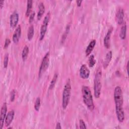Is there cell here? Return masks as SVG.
I'll list each match as a JSON object with an SVG mask.
<instances>
[{
	"label": "cell",
	"mask_w": 129,
	"mask_h": 129,
	"mask_svg": "<svg viewBox=\"0 0 129 129\" xmlns=\"http://www.w3.org/2000/svg\"><path fill=\"white\" fill-rule=\"evenodd\" d=\"M114 100L117 119L120 122H122L124 119V113L123 109V99L122 91L119 86H116L114 89Z\"/></svg>",
	"instance_id": "obj_1"
},
{
	"label": "cell",
	"mask_w": 129,
	"mask_h": 129,
	"mask_svg": "<svg viewBox=\"0 0 129 129\" xmlns=\"http://www.w3.org/2000/svg\"><path fill=\"white\" fill-rule=\"evenodd\" d=\"M83 99L84 103L90 110L94 109V104L93 96L90 88L86 86H83L82 88Z\"/></svg>",
	"instance_id": "obj_2"
},
{
	"label": "cell",
	"mask_w": 129,
	"mask_h": 129,
	"mask_svg": "<svg viewBox=\"0 0 129 129\" xmlns=\"http://www.w3.org/2000/svg\"><path fill=\"white\" fill-rule=\"evenodd\" d=\"M102 76V71L99 68L95 74L94 80V94L95 98H98L100 97L101 90V79Z\"/></svg>",
	"instance_id": "obj_3"
},
{
	"label": "cell",
	"mask_w": 129,
	"mask_h": 129,
	"mask_svg": "<svg viewBox=\"0 0 129 129\" xmlns=\"http://www.w3.org/2000/svg\"><path fill=\"white\" fill-rule=\"evenodd\" d=\"M71 85L70 80L68 79L66 83L63 90L62 92V106L63 109H65L68 106L71 97Z\"/></svg>",
	"instance_id": "obj_4"
},
{
	"label": "cell",
	"mask_w": 129,
	"mask_h": 129,
	"mask_svg": "<svg viewBox=\"0 0 129 129\" xmlns=\"http://www.w3.org/2000/svg\"><path fill=\"white\" fill-rule=\"evenodd\" d=\"M50 18V13L49 12L47 13V14L45 16L42 24L41 26L40 31V38H39L40 40H42L44 37L46 32L47 31V27Z\"/></svg>",
	"instance_id": "obj_5"
},
{
	"label": "cell",
	"mask_w": 129,
	"mask_h": 129,
	"mask_svg": "<svg viewBox=\"0 0 129 129\" xmlns=\"http://www.w3.org/2000/svg\"><path fill=\"white\" fill-rule=\"evenodd\" d=\"M49 63V52H47L43 57L39 71V77L40 78L42 75L46 71Z\"/></svg>",
	"instance_id": "obj_6"
},
{
	"label": "cell",
	"mask_w": 129,
	"mask_h": 129,
	"mask_svg": "<svg viewBox=\"0 0 129 129\" xmlns=\"http://www.w3.org/2000/svg\"><path fill=\"white\" fill-rule=\"evenodd\" d=\"M7 105L6 103H4L2 106L1 110V114H0V128L2 129L4 126V121L5 120L7 112Z\"/></svg>",
	"instance_id": "obj_7"
},
{
	"label": "cell",
	"mask_w": 129,
	"mask_h": 129,
	"mask_svg": "<svg viewBox=\"0 0 129 129\" xmlns=\"http://www.w3.org/2000/svg\"><path fill=\"white\" fill-rule=\"evenodd\" d=\"M80 76L83 79H88L90 75V70L86 64H82L80 69Z\"/></svg>",
	"instance_id": "obj_8"
},
{
	"label": "cell",
	"mask_w": 129,
	"mask_h": 129,
	"mask_svg": "<svg viewBox=\"0 0 129 129\" xmlns=\"http://www.w3.org/2000/svg\"><path fill=\"white\" fill-rule=\"evenodd\" d=\"M19 22V14L17 11H14L10 16V26L12 28L16 27Z\"/></svg>",
	"instance_id": "obj_9"
},
{
	"label": "cell",
	"mask_w": 129,
	"mask_h": 129,
	"mask_svg": "<svg viewBox=\"0 0 129 129\" xmlns=\"http://www.w3.org/2000/svg\"><path fill=\"white\" fill-rule=\"evenodd\" d=\"M21 35V26L19 25L17 27L14 32V33L13 35V42L15 43H17L19 41Z\"/></svg>",
	"instance_id": "obj_10"
},
{
	"label": "cell",
	"mask_w": 129,
	"mask_h": 129,
	"mask_svg": "<svg viewBox=\"0 0 129 129\" xmlns=\"http://www.w3.org/2000/svg\"><path fill=\"white\" fill-rule=\"evenodd\" d=\"M113 30V28L111 27L108 32H107L104 38V46L106 48H109L110 47V37H111V34Z\"/></svg>",
	"instance_id": "obj_11"
},
{
	"label": "cell",
	"mask_w": 129,
	"mask_h": 129,
	"mask_svg": "<svg viewBox=\"0 0 129 129\" xmlns=\"http://www.w3.org/2000/svg\"><path fill=\"white\" fill-rule=\"evenodd\" d=\"M14 115H15V112L13 110H11L8 112L5 120V123L6 126H9L10 125V124L11 123V122H12L14 119Z\"/></svg>",
	"instance_id": "obj_12"
},
{
	"label": "cell",
	"mask_w": 129,
	"mask_h": 129,
	"mask_svg": "<svg viewBox=\"0 0 129 129\" xmlns=\"http://www.w3.org/2000/svg\"><path fill=\"white\" fill-rule=\"evenodd\" d=\"M124 11L122 8H119L116 14V20L118 24H122L123 22Z\"/></svg>",
	"instance_id": "obj_13"
},
{
	"label": "cell",
	"mask_w": 129,
	"mask_h": 129,
	"mask_svg": "<svg viewBox=\"0 0 129 129\" xmlns=\"http://www.w3.org/2000/svg\"><path fill=\"white\" fill-rule=\"evenodd\" d=\"M112 53L111 51H109L107 53L105 58L103 62V67L104 69H106L108 67L112 58Z\"/></svg>",
	"instance_id": "obj_14"
},
{
	"label": "cell",
	"mask_w": 129,
	"mask_h": 129,
	"mask_svg": "<svg viewBox=\"0 0 129 129\" xmlns=\"http://www.w3.org/2000/svg\"><path fill=\"white\" fill-rule=\"evenodd\" d=\"M96 42V41L95 39L92 40L90 41L89 45L87 46V47L86 48V51H85L86 56H88L91 53V52L92 51L93 49H94V48L95 46Z\"/></svg>",
	"instance_id": "obj_15"
},
{
	"label": "cell",
	"mask_w": 129,
	"mask_h": 129,
	"mask_svg": "<svg viewBox=\"0 0 129 129\" xmlns=\"http://www.w3.org/2000/svg\"><path fill=\"white\" fill-rule=\"evenodd\" d=\"M45 11V7L43 3H40L38 5V11L37 15V19L38 20H40L42 16H43Z\"/></svg>",
	"instance_id": "obj_16"
},
{
	"label": "cell",
	"mask_w": 129,
	"mask_h": 129,
	"mask_svg": "<svg viewBox=\"0 0 129 129\" xmlns=\"http://www.w3.org/2000/svg\"><path fill=\"white\" fill-rule=\"evenodd\" d=\"M126 23H124L120 29L119 36L121 39H124L126 37Z\"/></svg>",
	"instance_id": "obj_17"
},
{
	"label": "cell",
	"mask_w": 129,
	"mask_h": 129,
	"mask_svg": "<svg viewBox=\"0 0 129 129\" xmlns=\"http://www.w3.org/2000/svg\"><path fill=\"white\" fill-rule=\"evenodd\" d=\"M27 9L26 12V16L28 17L31 14L32 8V5H33V1L32 0H28L27 2Z\"/></svg>",
	"instance_id": "obj_18"
},
{
	"label": "cell",
	"mask_w": 129,
	"mask_h": 129,
	"mask_svg": "<svg viewBox=\"0 0 129 129\" xmlns=\"http://www.w3.org/2000/svg\"><path fill=\"white\" fill-rule=\"evenodd\" d=\"M34 26L33 25H31L28 28V33H27V38L29 41H30L32 39L34 36Z\"/></svg>",
	"instance_id": "obj_19"
},
{
	"label": "cell",
	"mask_w": 129,
	"mask_h": 129,
	"mask_svg": "<svg viewBox=\"0 0 129 129\" xmlns=\"http://www.w3.org/2000/svg\"><path fill=\"white\" fill-rule=\"evenodd\" d=\"M29 47L27 45H25L24 47L22 50V58L23 61H25L26 59H27L28 54L29 53Z\"/></svg>",
	"instance_id": "obj_20"
},
{
	"label": "cell",
	"mask_w": 129,
	"mask_h": 129,
	"mask_svg": "<svg viewBox=\"0 0 129 129\" xmlns=\"http://www.w3.org/2000/svg\"><path fill=\"white\" fill-rule=\"evenodd\" d=\"M57 76H58V75L57 74L55 73L54 76H53V78L52 79L51 82H50V85H49V90H51L53 88V87H54L55 86V84L56 82V81H57Z\"/></svg>",
	"instance_id": "obj_21"
},
{
	"label": "cell",
	"mask_w": 129,
	"mask_h": 129,
	"mask_svg": "<svg viewBox=\"0 0 129 129\" xmlns=\"http://www.w3.org/2000/svg\"><path fill=\"white\" fill-rule=\"evenodd\" d=\"M88 63H89V66L91 68L93 67L94 64L96 63V60L94 58V56L93 54H92L90 56L89 58V61H88Z\"/></svg>",
	"instance_id": "obj_22"
},
{
	"label": "cell",
	"mask_w": 129,
	"mask_h": 129,
	"mask_svg": "<svg viewBox=\"0 0 129 129\" xmlns=\"http://www.w3.org/2000/svg\"><path fill=\"white\" fill-rule=\"evenodd\" d=\"M40 107V99L39 97L37 98L34 103V108L37 111H38Z\"/></svg>",
	"instance_id": "obj_23"
},
{
	"label": "cell",
	"mask_w": 129,
	"mask_h": 129,
	"mask_svg": "<svg viewBox=\"0 0 129 129\" xmlns=\"http://www.w3.org/2000/svg\"><path fill=\"white\" fill-rule=\"evenodd\" d=\"M9 62V54L6 53L5 55L4 59V67L5 68H7L8 67Z\"/></svg>",
	"instance_id": "obj_24"
},
{
	"label": "cell",
	"mask_w": 129,
	"mask_h": 129,
	"mask_svg": "<svg viewBox=\"0 0 129 129\" xmlns=\"http://www.w3.org/2000/svg\"><path fill=\"white\" fill-rule=\"evenodd\" d=\"M79 125L80 128H87V126L84 120L83 119H80L79 121Z\"/></svg>",
	"instance_id": "obj_25"
},
{
	"label": "cell",
	"mask_w": 129,
	"mask_h": 129,
	"mask_svg": "<svg viewBox=\"0 0 129 129\" xmlns=\"http://www.w3.org/2000/svg\"><path fill=\"white\" fill-rule=\"evenodd\" d=\"M35 12H32L31 14L30 15V17H29V22L30 23H31L34 20V17H35Z\"/></svg>",
	"instance_id": "obj_26"
},
{
	"label": "cell",
	"mask_w": 129,
	"mask_h": 129,
	"mask_svg": "<svg viewBox=\"0 0 129 129\" xmlns=\"http://www.w3.org/2000/svg\"><path fill=\"white\" fill-rule=\"evenodd\" d=\"M15 91L14 90H12L11 92V93H10V100L11 101L13 102L14 101V99H15Z\"/></svg>",
	"instance_id": "obj_27"
},
{
	"label": "cell",
	"mask_w": 129,
	"mask_h": 129,
	"mask_svg": "<svg viewBox=\"0 0 129 129\" xmlns=\"http://www.w3.org/2000/svg\"><path fill=\"white\" fill-rule=\"evenodd\" d=\"M11 43V40L9 38H6L5 40V44H4V48H7L9 45H10Z\"/></svg>",
	"instance_id": "obj_28"
},
{
	"label": "cell",
	"mask_w": 129,
	"mask_h": 129,
	"mask_svg": "<svg viewBox=\"0 0 129 129\" xmlns=\"http://www.w3.org/2000/svg\"><path fill=\"white\" fill-rule=\"evenodd\" d=\"M56 128H58V129H60L61 128V125H60V123L59 122H57L56 124V127H55Z\"/></svg>",
	"instance_id": "obj_29"
},
{
	"label": "cell",
	"mask_w": 129,
	"mask_h": 129,
	"mask_svg": "<svg viewBox=\"0 0 129 129\" xmlns=\"http://www.w3.org/2000/svg\"><path fill=\"white\" fill-rule=\"evenodd\" d=\"M82 1H77L76 2L77 6H78V7H80V6H81V4H82Z\"/></svg>",
	"instance_id": "obj_30"
},
{
	"label": "cell",
	"mask_w": 129,
	"mask_h": 129,
	"mask_svg": "<svg viewBox=\"0 0 129 129\" xmlns=\"http://www.w3.org/2000/svg\"><path fill=\"white\" fill-rule=\"evenodd\" d=\"M4 3V1H0V7H1V9H2V8H3V7Z\"/></svg>",
	"instance_id": "obj_31"
},
{
	"label": "cell",
	"mask_w": 129,
	"mask_h": 129,
	"mask_svg": "<svg viewBox=\"0 0 129 129\" xmlns=\"http://www.w3.org/2000/svg\"><path fill=\"white\" fill-rule=\"evenodd\" d=\"M128 62H127V67H126V70H127V72H128Z\"/></svg>",
	"instance_id": "obj_32"
}]
</instances>
